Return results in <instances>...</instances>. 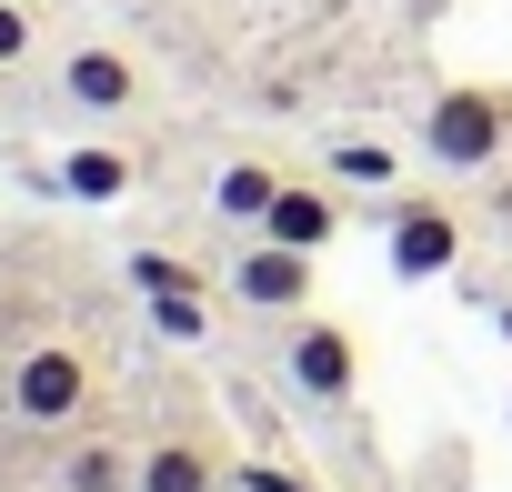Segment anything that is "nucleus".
<instances>
[{"instance_id":"obj_2","label":"nucleus","mask_w":512,"mask_h":492,"mask_svg":"<svg viewBox=\"0 0 512 492\" xmlns=\"http://www.w3.org/2000/svg\"><path fill=\"white\" fill-rule=\"evenodd\" d=\"M422 151L442 171H482L512 151V91H442L432 121H422Z\"/></svg>"},{"instance_id":"obj_1","label":"nucleus","mask_w":512,"mask_h":492,"mask_svg":"<svg viewBox=\"0 0 512 492\" xmlns=\"http://www.w3.org/2000/svg\"><path fill=\"white\" fill-rule=\"evenodd\" d=\"M91 392H101V362H91L81 342H31V352L11 362V412H21L31 432H71V422L91 412Z\"/></svg>"},{"instance_id":"obj_12","label":"nucleus","mask_w":512,"mask_h":492,"mask_svg":"<svg viewBox=\"0 0 512 492\" xmlns=\"http://www.w3.org/2000/svg\"><path fill=\"white\" fill-rule=\"evenodd\" d=\"M61 191H71V201H121V191H131V161L91 141V151H71V161H61Z\"/></svg>"},{"instance_id":"obj_7","label":"nucleus","mask_w":512,"mask_h":492,"mask_svg":"<svg viewBox=\"0 0 512 492\" xmlns=\"http://www.w3.org/2000/svg\"><path fill=\"white\" fill-rule=\"evenodd\" d=\"M61 101L91 121H121V111H141V61L111 41H81V51H61Z\"/></svg>"},{"instance_id":"obj_6","label":"nucleus","mask_w":512,"mask_h":492,"mask_svg":"<svg viewBox=\"0 0 512 492\" xmlns=\"http://www.w3.org/2000/svg\"><path fill=\"white\" fill-rule=\"evenodd\" d=\"M231 302L241 312H312V252H292V241H251V252L231 262Z\"/></svg>"},{"instance_id":"obj_14","label":"nucleus","mask_w":512,"mask_h":492,"mask_svg":"<svg viewBox=\"0 0 512 492\" xmlns=\"http://www.w3.org/2000/svg\"><path fill=\"white\" fill-rule=\"evenodd\" d=\"M11 61H31V11H21V0H0V71H11Z\"/></svg>"},{"instance_id":"obj_4","label":"nucleus","mask_w":512,"mask_h":492,"mask_svg":"<svg viewBox=\"0 0 512 492\" xmlns=\"http://www.w3.org/2000/svg\"><path fill=\"white\" fill-rule=\"evenodd\" d=\"M231 452L211 442V422H161L141 442V492H221Z\"/></svg>"},{"instance_id":"obj_8","label":"nucleus","mask_w":512,"mask_h":492,"mask_svg":"<svg viewBox=\"0 0 512 492\" xmlns=\"http://www.w3.org/2000/svg\"><path fill=\"white\" fill-rule=\"evenodd\" d=\"M131 282L151 292V322H161L171 342H201V332H211V282H201L191 262H171V252H141V262H131Z\"/></svg>"},{"instance_id":"obj_5","label":"nucleus","mask_w":512,"mask_h":492,"mask_svg":"<svg viewBox=\"0 0 512 492\" xmlns=\"http://www.w3.org/2000/svg\"><path fill=\"white\" fill-rule=\"evenodd\" d=\"M382 221H392V272L432 282V272H452V262H462V221H452V201H432V191H402Z\"/></svg>"},{"instance_id":"obj_9","label":"nucleus","mask_w":512,"mask_h":492,"mask_svg":"<svg viewBox=\"0 0 512 492\" xmlns=\"http://www.w3.org/2000/svg\"><path fill=\"white\" fill-rule=\"evenodd\" d=\"M61 492H141V442H121V432H71V442H61Z\"/></svg>"},{"instance_id":"obj_11","label":"nucleus","mask_w":512,"mask_h":492,"mask_svg":"<svg viewBox=\"0 0 512 492\" xmlns=\"http://www.w3.org/2000/svg\"><path fill=\"white\" fill-rule=\"evenodd\" d=\"M272 191H282V171H272V161H231V171L211 181V211H221V221H251V231H262Z\"/></svg>"},{"instance_id":"obj_13","label":"nucleus","mask_w":512,"mask_h":492,"mask_svg":"<svg viewBox=\"0 0 512 492\" xmlns=\"http://www.w3.org/2000/svg\"><path fill=\"white\" fill-rule=\"evenodd\" d=\"M332 171H342V181H392V151H372V141H352V151H332Z\"/></svg>"},{"instance_id":"obj_3","label":"nucleus","mask_w":512,"mask_h":492,"mask_svg":"<svg viewBox=\"0 0 512 492\" xmlns=\"http://www.w3.org/2000/svg\"><path fill=\"white\" fill-rule=\"evenodd\" d=\"M282 382L302 392V402H352V382H362V342L342 332V322H292V342H282Z\"/></svg>"},{"instance_id":"obj_15","label":"nucleus","mask_w":512,"mask_h":492,"mask_svg":"<svg viewBox=\"0 0 512 492\" xmlns=\"http://www.w3.org/2000/svg\"><path fill=\"white\" fill-rule=\"evenodd\" d=\"M241 492H312V482H292V472H272V462H241Z\"/></svg>"},{"instance_id":"obj_10","label":"nucleus","mask_w":512,"mask_h":492,"mask_svg":"<svg viewBox=\"0 0 512 492\" xmlns=\"http://www.w3.org/2000/svg\"><path fill=\"white\" fill-rule=\"evenodd\" d=\"M262 231H272V241H292V252H322V241L342 231V211H332V191L282 181V191H272V211H262Z\"/></svg>"}]
</instances>
